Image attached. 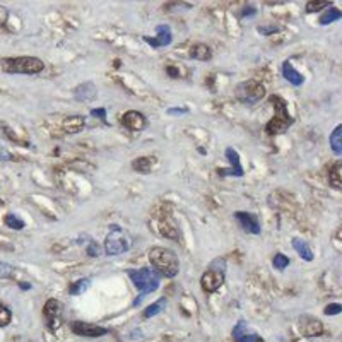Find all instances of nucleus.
Returning <instances> with one entry per match:
<instances>
[{
    "label": "nucleus",
    "instance_id": "c9c22d12",
    "mask_svg": "<svg viewBox=\"0 0 342 342\" xmlns=\"http://www.w3.org/2000/svg\"><path fill=\"white\" fill-rule=\"evenodd\" d=\"M166 72H168V74H170V77H173V79L182 77V75H180L178 67H175V65H168V67H166Z\"/></svg>",
    "mask_w": 342,
    "mask_h": 342
},
{
    "label": "nucleus",
    "instance_id": "ea45409f",
    "mask_svg": "<svg viewBox=\"0 0 342 342\" xmlns=\"http://www.w3.org/2000/svg\"><path fill=\"white\" fill-rule=\"evenodd\" d=\"M0 160L9 161V160H14V158H12V154H10L9 151H5L3 147H0Z\"/></svg>",
    "mask_w": 342,
    "mask_h": 342
},
{
    "label": "nucleus",
    "instance_id": "423d86ee",
    "mask_svg": "<svg viewBox=\"0 0 342 342\" xmlns=\"http://www.w3.org/2000/svg\"><path fill=\"white\" fill-rule=\"evenodd\" d=\"M224 271H226V262L224 258H216L210 262L209 269L200 277V288L205 293H216L224 284Z\"/></svg>",
    "mask_w": 342,
    "mask_h": 342
},
{
    "label": "nucleus",
    "instance_id": "a878e982",
    "mask_svg": "<svg viewBox=\"0 0 342 342\" xmlns=\"http://www.w3.org/2000/svg\"><path fill=\"white\" fill-rule=\"evenodd\" d=\"M164 306H166V298H161L158 299V301H154L153 305H149L146 310H144L142 317L144 319H151V317H156L158 313H161L164 310Z\"/></svg>",
    "mask_w": 342,
    "mask_h": 342
},
{
    "label": "nucleus",
    "instance_id": "79ce46f5",
    "mask_svg": "<svg viewBox=\"0 0 342 342\" xmlns=\"http://www.w3.org/2000/svg\"><path fill=\"white\" fill-rule=\"evenodd\" d=\"M258 31H260V33H265V34H271V33H275L277 27H258Z\"/></svg>",
    "mask_w": 342,
    "mask_h": 342
},
{
    "label": "nucleus",
    "instance_id": "7c9ffc66",
    "mask_svg": "<svg viewBox=\"0 0 342 342\" xmlns=\"http://www.w3.org/2000/svg\"><path fill=\"white\" fill-rule=\"evenodd\" d=\"M12 320V313L3 303H0V327H7Z\"/></svg>",
    "mask_w": 342,
    "mask_h": 342
},
{
    "label": "nucleus",
    "instance_id": "a19ab883",
    "mask_svg": "<svg viewBox=\"0 0 342 342\" xmlns=\"http://www.w3.org/2000/svg\"><path fill=\"white\" fill-rule=\"evenodd\" d=\"M255 12H257V10L253 9V7H247V9H243V12H241V16H255Z\"/></svg>",
    "mask_w": 342,
    "mask_h": 342
},
{
    "label": "nucleus",
    "instance_id": "473e14b6",
    "mask_svg": "<svg viewBox=\"0 0 342 342\" xmlns=\"http://www.w3.org/2000/svg\"><path fill=\"white\" fill-rule=\"evenodd\" d=\"M341 312H342V305H341V303H330V305H327L325 310H323V313H325L327 317L339 315Z\"/></svg>",
    "mask_w": 342,
    "mask_h": 342
},
{
    "label": "nucleus",
    "instance_id": "4468645a",
    "mask_svg": "<svg viewBox=\"0 0 342 342\" xmlns=\"http://www.w3.org/2000/svg\"><path fill=\"white\" fill-rule=\"evenodd\" d=\"M299 329L305 337H320L323 334V325L319 319L310 315H303L299 319Z\"/></svg>",
    "mask_w": 342,
    "mask_h": 342
},
{
    "label": "nucleus",
    "instance_id": "ddd939ff",
    "mask_svg": "<svg viewBox=\"0 0 342 342\" xmlns=\"http://www.w3.org/2000/svg\"><path fill=\"white\" fill-rule=\"evenodd\" d=\"M156 33H158L156 38L144 36L142 40L146 41L147 45H151L153 48H161V46H168V45H171L173 33H171V27L168 26V24H160V26H156Z\"/></svg>",
    "mask_w": 342,
    "mask_h": 342
},
{
    "label": "nucleus",
    "instance_id": "e433bc0d",
    "mask_svg": "<svg viewBox=\"0 0 342 342\" xmlns=\"http://www.w3.org/2000/svg\"><path fill=\"white\" fill-rule=\"evenodd\" d=\"M7 19H9V10L3 5H0V26H3L7 23Z\"/></svg>",
    "mask_w": 342,
    "mask_h": 342
},
{
    "label": "nucleus",
    "instance_id": "58836bf2",
    "mask_svg": "<svg viewBox=\"0 0 342 342\" xmlns=\"http://www.w3.org/2000/svg\"><path fill=\"white\" fill-rule=\"evenodd\" d=\"M188 113V108H170L168 110V115H185Z\"/></svg>",
    "mask_w": 342,
    "mask_h": 342
},
{
    "label": "nucleus",
    "instance_id": "7ed1b4c3",
    "mask_svg": "<svg viewBox=\"0 0 342 342\" xmlns=\"http://www.w3.org/2000/svg\"><path fill=\"white\" fill-rule=\"evenodd\" d=\"M130 281L134 282L137 289H139L140 296L134 301V306H137L140 303V299L146 295H151L154 293L161 284V275L158 274L154 269L151 267H144V269H137V271H127Z\"/></svg>",
    "mask_w": 342,
    "mask_h": 342
},
{
    "label": "nucleus",
    "instance_id": "6ab92c4d",
    "mask_svg": "<svg viewBox=\"0 0 342 342\" xmlns=\"http://www.w3.org/2000/svg\"><path fill=\"white\" fill-rule=\"evenodd\" d=\"M74 96L79 101H88V99H92L96 96V86L92 82H84V84L77 86L74 89Z\"/></svg>",
    "mask_w": 342,
    "mask_h": 342
},
{
    "label": "nucleus",
    "instance_id": "9b49d317",
    "mask_svg": "<svg viewBox=\"0 0 342 342\" xmlns=\"http://www.w3.org/2000/svg\"><path fill=\"white\" fill-rule=\"evenodd\" d=\"M43 315H45V320H46L48 327L51 330L58 329L60 325V317H62V303L58 299H48L45 303V308H43Z\"/></svg>",
    "mask_w": 342,
    "mask_h": 342
},
{
    "label": "nucleus",
    "instance_id": "6e6552de",
    "mask_svg": "<svg viewBox=\"0 0 342 342\" xmlns=\"http://www.w3.org/2000/svg\"><path fill=\"white\" fill-rule=\"evenodd\" d=\"M70 329L75 336H81V337H91V339H96V337H103L108 334V329L106 327H101V325H94V323H89V322H75L70 323Z\"/></svg>",
    "mask_w": 342,
    "mask_h": 342
},
{
    "label": "nucleus",
    "instance_id": "bb28decb",
    "mask_svg": "<svg viewBox=\"0 0 342 342\" xmlns=\"http://www.w3.org/2000/svg\"><path fill=\"white\" fill-rule=\"evenodd\" d=\"M247 336H248L247 322H245V320H240V322L233 327V339H234V342H243V339Z\"/></svg>",
    "mask_w": 342,
    "mask_h": 342
},
{
    "label": "nucleus",
    "instance_id": "f8f14e48",
    "mask_svg": "<svg viewBox=\"0 0 342 342\" xmlns=\"http://www.w3.org/2000/svg\"><path fill=\"white\" fill-rule=\"evenodd\" d=\"M120 122H122V125L125 127V129L132 130V132H142L147 125L146 116L140 112H137V110H129L127 113H123Z\"/></svg>",
    "mask_w": 342,
    "mask_h": 342
},
{
    "label": "nucleus",
    "instance_id": "72a5a7b5",
    "mask_svg": "<svg viewBox=\"0 0 342 342\" xmlns=\"http://www.w3.org/2000/svg\"><path fill=\"white\" fill-rule=\"evenodd\" d=\"M86 251H88L89 257H99V255H101V248L98 247V243H96V241H89Z\"/></svg>",
    "mask_w": 342,
    "mask_h": 342
},
{
    "label": "nucleus",
    "instance_id": "f03ea898",
    "mask_svg": "<svg viewBox=\"0 0 342 342\" xmlns=\"http://www.w3.org/2000/svg\"><path fill=\"white\" fill-rule=\"evenodd\" d=\"M269 101H271L275 115H274V118L265 125V132H267L269 136H281V134H284L286 130L295 123V120H293V116L289 115V112H288V103H286L281 96L272 94L271 98H269Z\"/></svg>",
    "mask_w": 342,
    "mask_h": 342
},
{
    "label": "nucleus",
    "instance_id": "f3484780",
    "mask_svg": "<svg viewBox=\"0 0 342 342\" xmlns=\"http://www.w3.org/2000/svg\"><path fill=\"white\" fill-rule=\"evenodd\" d=\"M154 164H156V158L154 156H142L132 161V168L137 173H142V175H147V173L153 171Z\"/></svg>",
    "mask_w": 342,
    "mask_h": 342
},
{
    "label": "nucleus",
    "instance_id": "5701e85b",
    "mask_svg": "<svg viewBox=\"0 0 342 342\" xmlns=\"http://www.w3.org/2000/svg\"><path fill=\"white\" fill-rule=\"evenodd\" d=\"M342 17V12L339 9H337V7H332L330 5L329 9L325 10V12L322 14V16H320V24H322V26H327V24H332V23H336V21H339Z\"/></svg>",
    "mask_w": 342,
    "mask_h": 342
},
{
    "label": "nucleus",
    "instance_id": "a211bd4d",
    "mask_svg": "<svg viewBox=\"0 0 342 342\" xmlns=\"http://www.w3.org/2000/svg\"><path fill=\"white\" fill-rule=\"evenodd\" d=\"M188 53L193 60H200V62H205V60H210V58H212V50H210L205 43H195L192 48H190Z\"/></svg>",
    "mask_w": 342,
    "mask_h": 342
},
{
    "label": "nucleus",
    "instance_id": "0eeeda50",
    "mask_svg": "<svg viewBox=\"0 0 342 342\" xmlns=\"http://www.w3.org/2000/svg\"><path fill=\"white\" fill-rule=\"evenodd\" d=\"M267 91H265V86L258 81H245L240 82L234 89V96L240 103L243 105H255L262 98H265Z\"/></svg>",
    "mask_w": 342,
    "mask_h": 342
},
{
    "label": "nucleus",
    "instance_id": "f257e3e1",
    "mask_svg": "<svg viewBox=\"0 0 342 342\" xmlns=\"http://www.w3.org/2000/svg\"><path fill=\"white\" fill-rule=\"evenodd\" d=\"M149 262L154 271L164 277H175L180 272V260L176 253L170 248L154 247L149 250Z\"/></svg>",
    "mask_w": 342,
    "mask_h": 342
},
{
    "label": "nucleus",
    "instance_id": "4be33fe9",
    "mask_svg": "<svg viewBox=\"0 0 342 342\" xmlns=\"http://www.w3.org/2000/svg\"><path fill=\"white\" fill-rule=\"evenodd\" d=\"M329 140H330V147H332L334 154H336V156H341L342 154V125L341 123L334 129V132L330 134Z\"/></svg>",
    "mask_w": 342,
    "mask_h": 342
},
{
    "label": "nucleus",
    "instance_id": "4c0bfd02",
    "mask_svg": "<svg viewBox=\"0 0 342 342\" xmlns=\"http://www.w3.org/2000/svg\"><path fill=\"white\" fill-rule=\"evenodd\" d=\"M243 342H265V341L262 339L258 334H248V336L243 339Z\"/></svg>",
    "mask_w": 342,
    "mask_h": 342
},
{
    "label": "nucleus",
    "instance_id": "20e7f679",
    "mask_svg": "<svg viewBox=\"0 0 342 342\" xmlns=\"http://www.w3.org/2000/svg\"><path fill=\"white\" fill-rule=\"evenodd\" d=\"M45 64L36 57H12L0 60V70L7 74H26L36 75L43 72Z\"/></svg>",
    "mask_w": 342,
    "mask_h": 342
},
{
    "label": "nucleus",
    "instance_id": "c85d7f7f",
    "mask_svg": "<svg viewBox=\"0 0 342 342\" xmlns=\"http://www.w3.org/2000/svg\"><path fill=\"white\" fill-rule=\"evenodd\" d=\"M289 264H291V260H289L284 253H275L274 258H272V265H274L277 271H284Z\"/></svg>",
    "mask_w": 342,
    "mask_h": 342
},
{
    "label": "nucleus",
    "instance_id": "2eb2a0df",
    "mask_svg": "<svg viewBox=\"0 0 342 342\" xmlns=\"http://www.w3.org/2000/svg\"><path fill=\"white\" fill-rule=\"evenodd\" d=\"M86 125V118L81 115H72L67 116V118L62 122V129L65 130V134H77L84 129Z\"/></svg>",
    "mask_w": 342,
    "mask_h": 342
},
{
    "label": "nucleus",
    "instance_id": "cd10ccee",
    "mask_svg": "<svg viewBox=\"0 0 342 342\" xmlns=\"http://www.w3.org/2000/svg\"><path fill=\"white\" fill-rule=\"evenodd\" d=\"M3 223H5L7 228H10V229H16V231H21L26 224H24V221L21 219L19 216H16V214H7L5 217H3Z\"/></svg>",
    "mask_w": 342,
    "mask_h": 342
},
{
    "label": "nucleus",
    "instance_id": "aec40b11",
    "mask_svg": "<svg viewBox=\"0 0 342 342\" xmlns=\"http://www.w3.org/2000/svg\"><path fill=\"white\" fill-rule=\"evenodd\" d=\"M293 248H295L296 251H298V255L303 258L305 262H312L313 260V251L312 248L308 247V243H306L305 240H299V238H295L293 240Z\"/></svg>",
    "mask_w": 342,
    "mask_h": 342
},
{
    "label": "nucleus",
    "instance_id": "b1692460",
    "mask_svg": "<svg viewBox=\"0 0 342 342\" xmlns=\"http://www.w3.org/2000/svg\"><path fill=\"white\" fill-rule=\"evenodd\" d=\"M329 183L334 186V188L339 190L342 186V164L341 161H337L336 164H334L332 168H330L329 171Z\"/></svg>",
    "mask_w": 342,
    "mask_h": 342
},
{
    "label": "nucleus",
    "instance_id": "9d476101",
    "mask_svg": "<svg viewBox=\"0 0 342 342\" xmlns=\"http://www.w3.org/2000/svg\"><path fill=\"white\" fill-rule=\"evenodd\" d=\"M224 156H226V160L229 161L231 168H228V170H217V175L219 176H243L245 175V170H243V166H241V161H240V154H238L236 149H233V147H226Z\"/></svg>",
    "mask_w": 342,
    "mask_h": 342
},
{
    "label": "nucleus",
    "instance_id": "393cba45",
    "mask_svg": "<svg viewBox=\"0 0 342 342\" xmlns=\"http://www.w3.org/2000/svg\"><path fill=\"white\" fill-rule=\"evenodd\" d=\"M89 286H91V279H88V277L79 279V281H75L74 284L68 286V295H72V296H79V295H82V293L88 291Z\"/></svg>",
    "mask_w": 342,
    "mask_h": 342
},
{
    "label": "nucleus",
    "instance_id": "2f4dec72",
    "mask_svg": "<svg viewBox=\"0 0 342 342\" xmlns=\"http://www.w3.org/2000/svg\"><path fill=\"white\" fill-rule=\"evenodd\" d=\"M14 277V267L7 262H0V279Z\"/></svg>",
    "mask_w": 342,
    "mask_h": 342
},
{
    "label": "nucleus",
    "instance_id": "39448f33",
    "mask_svg": "<svg viewBox=\"0 0 342 342\" xmlns=\"http://www.w3.org/2000/svg\"><path fill=\"white\" fill-rule=\"evenodd\" d=\"M132 248V236L127 233L125 229L118 226V224H112L110 231L105 238V251L106 255H122Z\"/></svg>",
    "mask_w": 342,
    "mask_h": 342
},
{
    "label": "nucleus",
    "instance_id": "1a4fd4ad",
    "mask_svg": "<svg viewBox=\"0 0 342 342\" xmlns=\"http://www.w3.org/2000/svg\"><path fill=\"white\" fill-rule=\"evenodd\" d=\"M234 219L240 223L241 229L248 234H260L262 233V226L260 221H258L257 216H253L251 212H245V210H238L234 212Z\"/></svg>",
    "mask_w": 342,
    "mask_h": 342
},
{
    "label": "nucleus",
    "instance_id": "412c9836",
    "mask_svg": "<svg viewBox=\"0 0 342 342\" xmlns=\"http://www.w3.org/2000/svg\"><path fill=\"white\" fill-rule=\"evenodd\" d=\"M160 233L163 234V236H166V238H170V240H175V241H178L180 240V231H178V228L175 226V224L171 223V221H161L160 223Z\"/></svg>",
    "mask_w": 342,
    "mask_h": 342
},
{
    "label": "nucleus",
    "instance_id": "37998d69",
    "mask_svg": "<svg viewBox=\"0 0 342 342\" xmlns=\"http://www.w3.org/2000/svg\"><path fill=\"white\" fill-rule=\"evenodd\" d=\"M19 288L26 291V289H31V284H29V282H19Z\"/></svg>",
    "mask_w": 342,
    "mask_h": 342
},
{
    "label": "nucleus",
    "instance_id": "dca6fc26",
    "mask_svg": "<svg viewBox=\"0 0 342 342\" xmlns=\"http://www.w3.org/2000/svg\"><path fill=\"white\" fill-rule=\"evenodd\" d=\"M282 75H284V79L288 82H291L293 86H301L303 82H305V77H303L301 74H299L298 70H296L295 67H293V64L291 62H284L282 64Z\"/></svg>",
    "mask_w": 342,
    "mask_h": 342
},
{
    "label": "nucleus",
    "instance_id": "f704fd0d",
    "mask_svg": "<svg viewBox=\"0 0 342 342\" xmlns=\"http://www.w3.org/2000/svg\"><path fill=\"white\" fill-rule=\"evenodd\" d=\"M91 115L94 118H99L101 122L106 123V110L105 108H96V110H91Z\"/></svg>",
    "mask_w": 342,
    "mask_h": 342
},
{
    "label": "nucleus",
    "instance_id": "c756f323",
    "mask_svg": "<svg viewBox=\"0 0 342 342\" xmlns=\"http://www.w3.org/2000/svg\"><path fill=\"white\" fill-rule=\"evenodd\" d=\"M332 5V2H327V0H317V2H308L306 3V12H319V10L325 9V7H330Z\"/></svg>",
    "mask_w": 342,
    "mask_h": 342
}]
</instances>
